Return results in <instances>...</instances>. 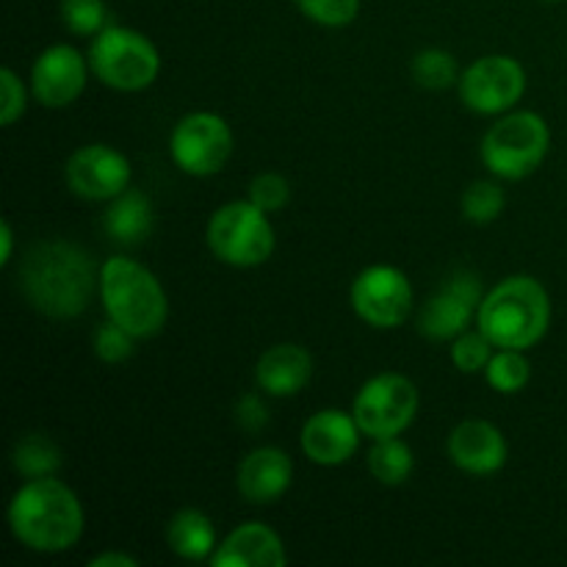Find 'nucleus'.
I'll list each match as a JSON object with an SVG mask.
<instances>
[{
	"label": "nucleus",
	"mask_w": 567,
	"mask_h": 567,
	"mask_svg": "<svg viewBox=\"0 0 567 567\" xmlns=\"http://www.w3.org/2000/svg\"><path fill=\"white\" fill-rule=\"evenodd\" d=\"M155 227V205L142 188H125L120 197L105 203L103 230L122 247H138Z\"/></svg>",
	"instance_id": "20"
},
{
	"label": "nucleus",
	"mask_w": 567,
	"mask_h": 567,
	"mask_svg": "<svg viewBox=\"0 0 567 567\" xmlns=\"http://www.w3.org/2000/svg\"><path fill=\"white\" fill-rule=\"evenodd\" d=\"M365 465H369V474L374 476L380 485L399 487L413 476L415 454L413 449L402 441V435L380 437V441H374V446L369 449Z\"/></svg>",
	"instance_id": "23"
},
{
	"label": "nucleus",
	"mask_w": 567,
	"mask_h": 567,
	"mask_svg": "<svg viewBox=\"0 0 567 567\" xmlns=\"http://www.w3.org/2000/svg\"><path fill=\"white\" fill-rule=\"evenodd\" d=\"M166 543L172 554H177L186 563H210V557L219 548V535L216 526L203 509H177L166 526Z\"/></svg>",
	"instance_id": "21"
},
{
	"label": "nucleus",
	"mask_w": 567,
	"mask_h": 567,
	"mask_svg": "<svg viewBox=\"0 0 567 567\" xmlns=\"http://www.w3.org/2000/svg\"><path fill=\"white\" fill-rule=\"evenodd\" d=\"M64 465L59 443L42 432H28L11 449V468L22 480H42V476H59Z\"/></svg>",
	"instance_id": "22"
},
{
	"label": "nucleus",
	"mask_w": 567,
	"mask_h": 567,
	"mask_svg": "<svg viewBox=\"0 0 567 567\" xmlns=\"http://www.w3.org/2000/svg\"><path fill=\"white\" fill-rule=\"evenodd\" d=\"M59 14L66 31L75 37H97L111 25V11L105 0H61Z\"/></svg>",
	"instance_id": "27"
},
{
	"label": "nucleus",
	"mask_w": 567,
	"mask_h": 567,
	"mask_svg": "<svg viewBox=\"0 0 567 567\" xmlns=\"http://www.w3.org/2000/svg\"><path fill=\"white\" fill-rule=\"evenodd\" d=\"M349 302L358 319L374 330H396L413 316L415 291L399 266L374 264L352 280Z\"/></svg>",
	"instance_id": "10"
},
{
	"label": "nucleus",
	"mask_w": 567,
	"mask_h": 567,
	"mask_svg": "<svg viewBox=\"0 0 567 567\" xmlns=\"http://www.w3.org/2000/svg\"><path fill=\"white\" fill-rule=\"evenodd\" d=\"M288 554L282 537L260 520L236 526L210 557L214 567H282Z\"/></svg>",
	"instance_id": "18"
},
{
	"label": "nucleus",
	"mask_w": 567,
	"mask_h": 567,
	"mask_svg": "<svg viewBox=\"0 0 567 567\" xmlns=\"http://www.w3.org/2000/svg\"><path fill=\"white\" fill-rule=\"evenodd\" d=\"M14 260V227L9 219L0 221V266H9Z\"/></svg>",
	"instance_id": "35"
},
{
	"label": "nucleus",
	"mask_w": 567,
	"mask_h": 567,
	"mask_svg": "<svg viewBox=\"0 0 567 567\" xmlns=\"http://www.w3.org/2000/svg\"><path fill=\"white\" fill-rule=\"evenodd\" d=\"M449 460L463 474L493 476L507 465L509 446L504 432L485 419H468L449 432Z\"/></svg>",
	"instance_id": "16"
},
{
	"label": "nucleus",
	"mask_w": 567,
	"mask_h": 567,
	"mask_svg": "<svg viewBox=\"0 0 567 567\" xmlns=\"http://www.w3.org/2000/svg\"><path fill=\"white\" fill-rule=\"evenodd\" d=\"M493 352H496V347H493L491 338L480 327L476 330H465L463 336H457L452 341V363L463 374H480V371H485Z\"/></svg>",
	"instance_id": "28"
},
{
	"label": "nucleus",
	"mask_w": 567,
	"mask_h": 567,
	"mask_svg": "<svg viewBox=\"0 0 567 567\" xmlns=\"http://www.w3.org/2000/svg\"><path fill=\"white\" fill-rule=\"evenodd\" d=\"M310 377H313V358L299 343H275L255 363V385L275 399L302 393Z\"/></svg>",
	"instance_id": "19"
},
{
	"label": "nucleus",
	"mask_w": 567,
	"mask_h": 567,
	"mask_svg": "<svg viewBox=\"0 0 567 567\" xmlns=\"http://www.w3.org/2000/svg\"><path fill=\"white\" fill-rule=\"evenodd\" d=\"M546 3H559V0H546Z\"/></svg>",
	"instance_id": "36"
},
{
	"label": "nucleus",
	"mask_w": 567,
	"mask_h": 567,
	"mask_svg": "<svg viewBox=\"0 0 567 567\" xmlns=\"http://www.w3.org/2000/svg\"><path fill=\"white\" fill-rule=\"evenodd\" d=\"M507 208V192L496 181H474L463 192L460 210L471 225H493Z\"/></svg>",
	"instance_id": "26"
},
{
	"label": "nucleus",
	"mask_w": 567,
	"mask_h": 567,
	"mask_svg": "<svg viewBox=\"0 0 567 567\" xmlns=\"http://www.w3.org/2000/svg\"><path fill=\"white\" fill-rule=\"evenodd\" d=\"M64 181L78 199L111 203L125 188H131L133 166L131 158L111 144H83L66 158Z\"/></svg>",
	"instance_id": "13"
},
{
	"label": "nucleus",
	"mask_w": 567,
	"mask_h": 567,
	"mask_svg": "<svg viewBox=\"0 0 567 567\" xmlns=\"http://www.w3.org/2000/svg\"><path fill=\"white\" fill-rule=\"evenodd\" d=\"M20 288L37 313L59 321L78 319L100 291V266L75 241L48 238L22 258Z\"/></svg>",
	"instance_id": "1"
},
{
	"label": "nucleus",
	"mask_w": 567,
	"mask_h": 567,
	"mask_svg": "<svg viewBox=\"0 0 567 567\" xmlns=\"http://www.w3.org/2000/svg\"><path fill=\"white\" fill-rule=\"evenodd\" d=\"M476 327L496 349L529 352L551 327V297L537 277L509 275L485 293Z\"/></svg>",
	"instance_id": "3"
},
{
	"label": "nucleus",
	"mask_w": 567,
	"mask_h": 567,
	"mask_svg": "<svg viewBox=\"0 0 567 567\" xmlns=\"http://www.w3.org/2000/svg\"><path fill=\"white\" fill-rule=\"evenodd\" d=\"M465 109L482 116H498L513 111L526 92V70L518 59L491 53L465 66L457 83Z\"/></svg>",
	"instance_id": "11"
},
{
	"label": "nucleus",
	"mask_w": 567,
	"mask_h": 567,
	"mask_svg": "<svg viewBox=\"0 0 567 567\" xmlns=\"http://www.w3.org/2000/svg\"><path fill=\"white\" fill-rule=\"evenodd\" d=\"M86 55L92 75L116 92H144L161 75V50L136 28L111 22L92 37Z\"/></svg>",
	"instance_id": "6"
},
{
	"label": "nucleus",
	"mask_w": 567,
	"mask_h": 567,
	"mask_svg": "<svg viewBox=\"0 0 567 567\" xmlns=\"http://www.w3.org/2000/svg\"><path fill=\"white\" fill-rule=\"evenodd\" d=\"M419 408V388L399 371H382V374L365 380L352 402L354 419L371 441L404 435L413 426Z\"/></svg>",
	"instance_id": "8"
},
{
	"label": "nucleus",
	"mask_w": 567,
	"mask_h": 567,
	"mask_svg": "<svg viewBox=\"0 0 567 567\" xmlns=\"http://www.w3.org/2000/svg\"><path fill=\"white\" fill-rule=\"evenodd\" d=\"M6 518L14 540L44 557L75 548L86 526L81 498L59 476L22 482L11 496Z\"/></svg>",
	"instance_id": "2"
},
{
	"label": "nucleus",
	"mask_w": 567,
	"mask_h": 567,
	"mask_svg": "<svg viewBox=\"0 0 567 567\" xmlns=\"http://www.w3.org/2000/svg\"><path fill=\"white\" fill-rule=\"evenodd\" d=\"M205 241L216 260L233 269H255L275 255L277 236L269 214L249 199H233L210 214Z\"/></svg>",
	"instance_id": "7"
},
{
	"label": "nucleus",
	"mask_w": 567,
	"mask_h": 567,
	"mask_svg": "<svg viewBox=\"0 0 567 567\" xmlns=\"http://www.w3.org/2000/svg\"><path fill=\"white\" fill-rule=\"evenodd\" d=\"M233 131L216 111H192L183 116L169 136V158L183 175L214 177L233 155Z\"/></svg>",
	"instance_id": "9"
},
{
	"label": "nucleus",
	"mask_w": 567,
	"mask_h": 567,
	"mask_svg": "<svg viewBox=\"0 0 567 567\" xmlns=\"http://www.w3.org/2000/svg\"><path fill=\"white\" fill-rule=\"evenodd\" d=\"M249 203L258 205L266 214H280L288 203H291V183L280 175V172H260L249 183Z\"/></svg>",
	"instance_id": "31"
},
{
	"label": "nucleus",
	"mask_w": 567,
	"mask_h": 567,
	"mask_svg": "<svg viewBox=\"0 0 567 567\" xmlns=\"http://www.w3.org/2000/svg\"><path fill=\"white\" fill-rule=\"evenodd\" d=\"M89 55L72 44H50L33 59L31 94L44 109H66L83 94L89 83Z\"/></svg>",
	"instance_id": "14"
},
{
	"label": "nucleus",
	"mask_w": 567,
	"mask_h": 567,
	"mask_svg": "<svg viewBox=\"0 0 567 567\" xmlns=\"http://www.w3.org/2000/svg\"><path fill=\"white\" fill-rule=\"evenodd\" d=\"M89 565L92 567H136L138 559L133 557V554H125V551H103V554H97L94 559H89Z\"/></svg>",
	"instance_id": "34"
},
{
	"label": "nucleus",
	"mask_w": 567,
	"mask_h": 567,
	"mask_svg": "<svg viewBox=\"0 0 567 567\" xmlns=\"http://www.w3.org/2000/svg\"><path fill=\"white\" fill-rule=\"evenodd\" d=\"M293 485V460L280 446H258L238 463L236 487L244 502L275 504L291 491Z\"/></svg>",
	"instance_id": "17"
},
{
	"label": "nucleus",
	"mask_w": 567,
	"mask_h": 567,
	"mask_svg": "<svg viewBox=\"0 0 567 567\" xmlns=\"http://www.w3.org/2000/svg\"><path fill=\"white\" fill-rule=\"evenodd\" d=\"M551 150V127L537 111H507L482 136L480 158L498 181L535 175Z\"/></svg>",
	"instance_id": "5"
},
{
	"label": "nucleus",
	"mask_w": 567,
	"mask_h": 567,
	"mask_svg": "<svg viewBox=\"0 0 567 567\" xmlns=\"http://www.w3.org/2000/svg\"><path fill=\"white\" fill-rule=\"evenodd\" d=\"M482 277L471 269H460L446 277L441 288L421 305L419 332L426 341L452 343L454 338L471 330V321H476L480 305L485 299Z\"/></svg>",
	"instance_id": "12"
},
{
	"label": "nucleus",
	"mask_w": 567,
	"mask_h": 567,
	"mask_svg": "<svg viewBox=\"0 0 567 567\" xmlns=\"http://www.w3.org/2000/svg\"><path fill=\"white\" fill-rule=\"evenodd\" d=\"M136 336H131V332L125 330L122 324H116V321L105 319L103 324L94 330V338H92V349L94 354H97V360H103V363L109 365H120L125 363V360L133 358V352H136Z\"/></svg>",
	"instance_id": "29"
},
{
	"label": "nucleus",
	"mask_w": 567,
	"mask_h": 567,
	"mask_svg": "<svg viewBox=\"0 0 567 567\" xmlns=\"http://www.w3.org/2000/svg\"><path fill=\"white\" fill-rule=\"evenodd\" d=\"M360 437H363V430H360L354 413L324 408L302 424L299 446L310 463L321 465V468H338L354 457V452L360 449Z\"/></svg>",
	"instance_id": "15"
},
{
	"label": "nucleus",
	"mask_w": 567,
	"mask_h": 567,
	"mask_svg": "<svg viewBox=\"0 0 567 567\" xmlns=\"http://www.w3.org/2000/svg\"><path fill=\"white\" fill-rule=\"evenodd\" d=\"M100 302L105 319L125 327L138 341L155 338L169 319V297L158 277L127 255L100 264Z\"/></svg>",
	"instance_id": "4"
},
{
	"label": "nucleus",
	"mask_w": 567,
	"mask_h": 567,
	"mask_svg": "<svg viewBox=\"0 0 567 567\" xmlns=\"http://www.w3.org/2000/svg\"><path fill=\"white\" fill-rule=\"evenodd\" d=\"M293 3L321 28H347L360 14V0H293Z\"/></svg>",
	"instance_id": "30"
},
{
	"label": "nucleus",
	"mask_w": 567,
	"mask_h": 567,
	"mask_svg": "<svg viewBox=\"0 0 567 567\" xmlns=\"http://www.w3.org/2000/svg\"><path fill=\"white\" fill-rule=\"evenodd\" d=\"M485 380L502 396L524 391L532 380V363L524 349H496L485 369Z\"/></svg>",
	"instance_id": "24"
},
{
	"label": "nucleus",
	"mask_w": 567,
	"mask_h": 567,
	"mask_svg": "<svg viewBox=\"0 0 567 567\" xmlns=\"http://www.w3.org/2000/svg\"><path fill=\"white\" fill-rule=\"evenodd\" d=\"M410 72H413V81L419 83L421 89H430V92H443V89L457 86L460 75H463L457 59L443 48L419 50V53L413 55Z\"/></svg>",
	"instance_id": "25"
},
{
	"label": "nucleus",
	"mask_w": 567,
	"mask_h": 567,
	"mask_svg": "<svg viewBox=\"0 0 567 567\" xmlns=\"http://www.w3.org/2000/svg\"><path fill=\"white\" fill-rule=\"evenodd\" d=\"M260 393H244V396H238L236 408H233L236 426L238 430L249 432V435H258V432L266 430L271 421V413H269V408H266V402Z\"/></svg>",
	"instance_id": "33"
},
{
	"label": "nucleus",
	"mask_w": 567,
	"mask_h": 567,
	"mask_svg": "<svg viewBox=\"0 0 567 567\" xmlns=\"http://www.w3.org/2000/svg\"><path fill=\"white\" fill-rule=\"evenodd\" d=\"M28 109V89L11 66L0 70V125L11 127L22 120Z\"/></svg>",
	"instance_id": "32"
}]
</instances>
